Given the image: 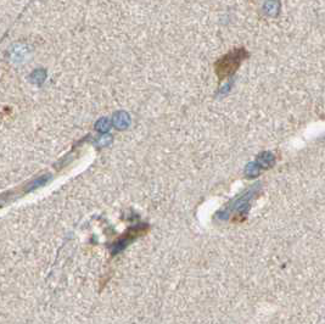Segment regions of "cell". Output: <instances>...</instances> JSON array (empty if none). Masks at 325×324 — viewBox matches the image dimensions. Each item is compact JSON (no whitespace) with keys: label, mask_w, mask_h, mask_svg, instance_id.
<instances>
[{"label":"cell","mask_w":325,"mask_h":324,"mask_svg":"<svg viewBox=\"0 0 325 324\" xmlns=\"http://www.w3.org/2000/svg\"><path fill=\"white\" fill-rule=\"evenodd\" d=\"M247 57H249V53L245 48H234L229 53L220 57L214 63V71L220 80L233 76Z\"/></svg>","instance_id":"cell-1"}]
</instances>
